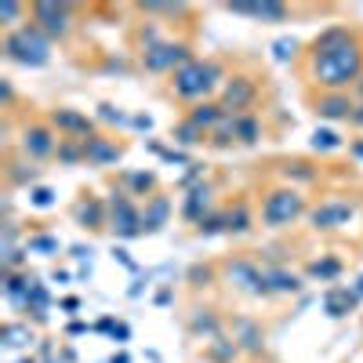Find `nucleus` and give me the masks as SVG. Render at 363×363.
<instances>
[{
    "mask_svg": "<svg viewBox=\"0 0 363 363\" xmlns=\"http://www.w3.org/2000/svg\"><path fill=\"white\" fill-rule=\"evenodd\" d=\"M225 277H229V284L244 287L251 294H265V272L258 265H251V262H233Z\"/></svg>",
    "mask_w": 363,
    "mask_h": 363,
    "instance_id": "nucleus-10",
    "label": "nucleus"
},
{
    "mask_svg": "<svg viewBox=\"0 0 363 363\" xmlns=\"http://www.w3.org/2000/svg\"><path fill=\"white\" fill-rule=\"evenodd\" d=\"M225 128L233 131V138L247 142V145H251V142H258V135H262V131H258V120H255V116H247V113H233V120L225 116Z\"/></svg>",
    "mask_w": 363,
    "mask_h": 363,
    "instance_id": "nucleus-19",
    "label": "nucleus"
},
{
    "mask_svg": "<svg viewBox=\"0 0 363 363\" xmlns=\"http://www.w3.org/2000/svg\"><path fill=\"white\" fill-rule=\"evenodd\" d=\"M352 124H356V128H363V106H356V109H352Z\"/></svg>",
    "mask_w": 363,
    "mask_h": 363,
    "instance_id": "nucleus-41",
    "label": "nucleus"
},
{
    "mask_svg": "<svg viewBox=\"0 0 363 363\" xmlns=\"http://www.w3.org/2000/svg\"><path fill=\"white\" fill-rule=\"evenodd\" d=\"M301 291V280L287 269H265V294H294Z\"/></svg>",
    "mask_w": 363,
    "mask_h": 363,
    "instance_id": "nucleus-15",
    "label": "nucleus"
},
{
    "mask_svg": "<svg viewBox=\"0 0 363 363\" xmlns=\"http://www.w3.org/2000/svg\"><path fill=\"white\" fill-rule=\"evenodd\" d=\"M4 345H8V349L33 345V330H29L26 323H8V327H4Z\"/></svg>",
    "mask_w": 363,
    "mask_h": 363,
    "instance_id": "nucleus-22",
    "label": "nucleus"
},
{
    "mask_svg": "<svg viewBox=\"0 0 363 363\" xmlns=\"http://www.w3.org/2000/svg\"><path fill=\"white\" fill-rule=\"evenodd\" d=\"M109 229L116 236H124V240H135L142 236V215H138V207L128 200V196H113V215H109Z\"/></svg>",
    "mask_w": 363,
    "mask_h": 363,
    "instance_id": "nucleus-6",
    "label": "nucleus"
},
{
    "mask_svg": "<svg viewBox=\"0 0 363 363\" xmlns=\"http://www.w3.org/2000/svg\"><path fill=\"white\" fill-rule=\"evenodd\" d=\"M313 277H320V280H335L338 277V272H342V265L335 262V258H323V262H313Z\"/></svg>",
    "mask_w": 363,
    "mask_h": 363,
    "instance_id": "nucleus-29",
    "label": "nucleus"
},
{
    "mask_svg": "<svg viewBox=\"0 0 363 363\" xmlns=\"http://www.w3.org/2000/svg\"><path fill=\"white\" fill-rule=\"evenodd\" d=\"M84 153H87L91 164H116L120 157H124V153H120V145L109 142V138H87Z\"/></svg>",
    "mask_w": 363,
    "mask_h": 363,
    "instance_id": "nucleus-16",
    "label": "nucleus"
},
{
    "mask_svg": "<svg viewBox=\"0 0 363 363\" xmlns=\"http://www.w3.org/2000/svg\"><path fill=\"white\" fill-rule=\"evenodd\" d=\"M131 124H135L138 131H149V128H153V120H149V116H131Z\"/></svg>",
    "mask_w": 363,
    "mask_h": 363,
    "instance_id": "nucleus-37",
    "label": "nucleus"
},
{
    "mask_svg": "<svg viewBox=\"0 0 363 363\" xmlns=\"http://www.w3.org/2000/svg\"><path fill=\"white\" fill-rule=\"evenodd\" d=\"M251 99H255V84L244 80V77H236V80L225 87V102H222V109H225V113H229V109H244Z\"/></svg>",
    "mask_w": 363,
    "mask_h": 363,
    "instance_id": "nucleus-17",
    "label": "nucleus"
},
{
    "mask_svg": "<svg viewBox=\"0 0 363 363\" xmlns=\"http://www.w3.org/2000/svg\"><path fill=\"white\" fill-rule=\"evenodd\" d=\"M301 211H306V200H301L298 189H272L262 203V222L269 229H284L301 215Z\"/></svg>",
    "mask_w": 363,
    "mask_h": 363,
    "instance_id": "nucleus-4",
    "label": "nucleus"
},
{
    "mask_svg": "<svg viewBox=\"0 0 363 363\" xmlns=\"http://www.w3.org/2000/svg\"><path fill=\"white\" fill-rule=\"evenodd\" d=\"M22 149H26V157H33V160L51 157V153H55V135H51V128L29 124V128L22 131Z\"/></svg>",
    "mask_w": 363,
    "mask_h": 363,
    "instance_id": "nucleus-9",
    "label": "nucleus"
},
{
    "mask_svg": "<svg viewBox=\"0 0 363 363\" xmlns=\"http://www.w3.org/2000/svg\"><path fill=\"white\" fill-rule=\"evenodd\" d=\"M109 363H131V356H128V352H120V356H113Z\"/></svg>",
    "mask_w": 363,
    "mask_h": 363,
    "instance_id": "nucleus-42",
    "label": "nucleus"
},
{
    "mask_svg": "<svg viewBox=\"0 0 363 363\" xmlns=\"http://www.w3.org/2000/svg\"><path fill=\"white\" fill-rule=\"evenodd\" d=\"M193 327H196V330H207V335H215V320H211V316H196Z\"/></svg>",
    "mask_w": 363,
    "mask_h": 363,
    "instance_id": "nucleus-36",
    "label": "nucleus"
},
{
    "mask_svg": "<svg viewBox=\"0 0 363 363\" xmlns=\"http://www.w3.org/2000/svg\"><path fill=\"white\" fill-rule=\"evenodd\" d=\"M294 51H298V44H294L291 37L272 40V58H277V62H291V58H294Z\"/></svg>",
    "mask_w": 363,
    "mask_h": 363,
    "instance_id": "nucleus-28",
    "label": "nucleus"
},
{
    "mask_svg": "<svg viewBox=\"0 0 363 363\" xmlns=\"http://www.w3.org/2000/svg\"><path fill=\"white\" fill-rule=\"evenodd\" d=\"M48 363H55V359H48Z\"/></svg>",
    "mask_w": 363,
    "mask_h": 363,
    "instance_id": "nucleus-47",
    "label": "nucleus"
},
{
    "mask_svg": "<svg viewBox=\"0 0 363 363\" xmlns=\"http://www.w3.org/2000/svg\"><path fill=\"white\" fill-rule=\"evenodd\" d=\"M359 95H363V77H359Z\"/></svg>",
    "mask_w": 363,
    "mask_h": 363,
    "instance_id": "nucleus-45",
    "label": "nucleus"
},
{
    "mask_svg": "<svg viewBox=\"0 0 363 363\" xmlns=\"http://www.w3.org/2000/svg\"><path fill=\"white\" fill-rule=\"evenodd\" d=\"M225 116H229V113H225L222 106H215V102H203V106H196V109H193V116H189V120H193L196 128H215V124H222Z\"/></svg>",
    "mask_w": 363,
    "mask_h": 363,
    "instance_id": "nucleus-20",
    "label": "nucleus"
},
{
    "mask_svg": "<svg viewBox=\"0 0 363 363\" xmlns=\"http://www.w3.org/2000/svg\"><path fill=\"white\" fill-rule=\"evenodd\" d=\"M128 182H131V189H135V193H149V189H153V186H157V178H153V174H149V171H138V174H128Z\"/></svg>",
    "mask_w": 363,
    "mask_h": 363,
    "instance_id": "nucleus-31",
    "label": "nucleus"
},
{
    "mask_svg": "<svg viewBox=\"0 0 363 363\" xmlns=\"http://www.w3.org/2000/svg\"><path fill=\"white\" fill-rule=\"evenodd\" d=\"M18 363H33V359H18Z\"/></svg>",
    "mask_w": 363,
    "mask_h": 363,
    "instance_id": "nucleus-46",
    "label": "nucleus"
},
{
    "mask_svg": "<svg viewBox=\"0 0 363 363\" xmlns=\"http://www.w3.org/2000/svg\"><path fill=\"white\" fill-rule=\"evenodd\" d=\"M225 222H229V233H247V229H251V215H247V207H244V203L233 207L229 215H225Z\"/></svg>",
    "mask_w": 363,
    "mask_h": 363,
    "instance_id": "nucleus-26",
    "label": "nucleus"
},
{
    "mask_svg": "<svg viewBox=\"0 0 363 363\" xmlns=\"http://www.w3.org/2000/svg\"><path fill=\"white\" fill-rule=\"evenodd\" d=\"M342 135L338 131H330V128H316L313 131V149L316 153H335V149H342Z\"/></svg>",
    "mask_w": 363,
    "mask_h": 363,
    "instance_id": "nucleus-23",
    "label": "nucleus"
},
{
    "mask_svg": "<svg viewBox=\"0 0 363 363\" xmlns=\"http://www.w3.org/2000/svg\"><path fill=\"white\" fill-rule=\"evenodd\" d=\"M186 62H193L189 58V44H153L142 51V66L149 73H167V69H182Z\"/></svg>",
    "mask_w": 363,
    "mask_h": 363,
    "instance_id": "nucleus-5",
    "label": "nucleus"
},
{
    "mask_svg": "<svg viewBox=\"0 0 363 363\" xmlns=\"http://www.w3.org/2000/svg\"><path fill=\"white\" fill-rule=\"evenodd\" d=\"M77 218H80L84 225L95 229V225L102 222V203H99V200H87V203H80V207H77Z\"/></svg>",
    "mask_w": 363,
    "mask_h": 363,
    "instance_id": "nucleus-25",
    "label": "nucleus"
},
{
    "mask_svg": "<svg viewBox=\"0 0 363 363\" xmlns=\"http://www.w3.org/2000/svg\"><path fill=\"white\" fill-rule=\"evenodd\" d=\"M99 116H102V120H109V124H131V116H128V113H120V109H113L109 102H102V106H99Z\"/></svg>",
    "mask_w": 363,
    "mask_h": 363,
    "instance_id": "nucleus-33",
    "label": "nucleus"
},
{
    "mask_svg": "<svg viewBox=\"0 0 363 363\" xmlns=\"http://www.w3.org/2000/svg\"><path fill=\"white\" fill-rule=\"evenodd\" d=\"M218 80H222V66L218 62H186L182 69H174V80H171V87H174V95L178 99H203V95H211V91L218 87Z\"/></svg>",
    "mask_w": 363,
    "mask_h": 363,
    "instance_id": "nucleus-3",
    "label": "nucleus"
},
{
    "mask_svg": "<svg viewBox=\"0 0 363 363\" xmlns=\"http://www.w3.org/2000/svg\"><path fill=\"white\" fill-rule=\"evenodd\" d=\"M363 77V51L349 29H327L313 48V80L327 91H345Z\"/></svg>",
    "mask_w": 363,
    "mask_h": 363,
    "instance_id": "nucleus-1",
    "label": "nucleus"
},
{
    "mask_svg": "<svg viewBox=\"0 0 363 363\" xmlns=\"http://www.w3.org/2000/svg\"><path fill=\"white\" fill-rule=\"evenodd\" d=\"M174 138H178L182 145H196V142H203V128H196L193 120H186V124L174 128Z\"/></svg>",
    "mask_w": 363,
    "mask_h": 363,
    "instance_id": "nucleus-27",
    "label": "nucleus"
},
{
    "mask_svg": "<svg viewBox=\"0 0 363 363\" xmlns=\"http://www.w3.org/2000/svg\"><path fill=\"white\" fill-rule=\"evenodd\" d=\"M51 124L58 131H66V135H77V142H87V135H91V120L77 109H55Z\"/></svg>",
    "mask_w": 363,
    "mask_h": 363,
    "instance_id": "nucleus-12",
    "label": "nucleus"
},
{
    "mask_svg": "<svg viewBox=\"0 0 363 363\" xmlns=\"http://www.w3.org/2000/svg\"><path fill=\"white\" fill-rule=\"evenodd\" d=\"M229 11L251 15V18H258V22H284V18H287V8L277 4V0H262V4H244V0H236V4H229Z\"/></svg>",
    "mask_w": 363,
    "mask_h": 363,
    "instance_id": "nucleus-11",
    "label": "nucleus"
},
{
    "mask_svg": "<svg viewBox=\"0 0 363 363\" xmlns=\"http://www.w3.org/2000/svg\"><path fill=\"white\" fill-rule=\"evenodd\" d=\"M113 255H116V258H120V262H124V265H128V269H135V262H131V258H128V251H124V247H120V251H113Z\"/></svg>",
    "mask_w": 363,
    "mask_h": 363,
    "instance_id": "nucleus-40",
    "label": "nucleus"
},
{
    "mask_svg": "<svg viewBox=\"0 0 363 363\" xmlns=\"http://www.w3.org/2000/svg\"><path fill=\"white\" fill-rule=\"evenodd\" d=\"M128 335H131V330H128V323H116V327H113V338H120V342H128Z\"/></svg>",
    "mask_w": 363,
    "mask_h": 363,
    "instance_id": "nucleus-39",
    "label": "nucleus"
},
{
    "mask_svg": "<svg viewBox=\"0 0 363 363\" xmlns=\"http://www.w3.org/2000/svg\"><path fill=\"white\" fill-rule=\"evenodd\" d=\"M26 251L29 255H58V236H48V233H37L26 240Z\"/></svg>",
    "mask_w": 363,
    "mask_h": 363,
    "instance_id": "nucleus-24",
    "label": "nucleus"
},
{
    "mask_svg": "<svg viewBox=\"0 0 363 363\" xmlns=\"http://www.w3.org/2000/svg\"><path fill=\"white\" fill-rule=\"evenodd\" d=\"M29 203H33V207H51L55 203V189L51 186H33V189H29Z\"/></svg>",
    "mask_w": 363,
    "mask_h": 363,
    "instance_id": "nucleus-30",
    "label": "nucleus"
},
{
    "mask_svg": "<svg viewBox=\"0 0 363 363\" xmlns=\"http://www.w3.org/2000/svg\"><path fill=\"white\" fill-rule=\"evenodd\" d=\"M207 203H211V189H207V186H196V189L186 196V218H189V222H203Z\"/></svg>",
    "mask_w": 363,
    "mask_h": 363,
    "instance_id": "nucleus-21",
    "label": "nucleus"
},
{
    "mask_svg": "<svg viewBox=\"0 0 363 363\" xmlns=\"http://www.w3.org/2000/svg\"><path fill=\"white\" fill-rule=\"evenodd\" d=\"M222 229H229L225 215H211V218L200 222V233H203V236H215V233H222Z\"/></svg>",
    "mask_w": 363,
    "mask_h": 363,
    "instance_id": "nucleus-32",
    "label": "nucleus"
},
{
    "mask_svg": "<svg viewBox=\"0 0 363 363\" xmlns=\"http://www.w3.org/2000/svg\"><path fill=\"white\" fill-rule=\"evenodd\" d=\"M91 255H95L91 247H73V258H77V262H91Z\"/></svg>",
    "mask_w": 363,
    "mask_h": 363,
    "instance_id": "nucleus-38",
    "label": "nucleus"
},
{
    "mask_svg": "<svg viewBox=\"0 0 363 363\" xmlns=\"http://www.w3.org/2000/svg\"><path fill=\"white\" fill-rule=\"evenodd\" d=\"M167 215H171V200H167V196H153V200H149V207H145V215H142V229H145V233L164 229Z\"/></svg>",
    "mask_w": 363,
    "mask_h": 363,
    "instance_id": "nucleus-18",
    "label": "nucleus"
},
{
    "mask_svg": "<svg viewBox=\"0 0 363 363\" xmlns=\"http://www.w3.org/2000/svg\"><path fill=\"white\" fill-rule=\"evenodd\" d=\"M22 15V8L18 4H11V0H4V4H0V18H4V26H15V18Z\"/></svg>",
    "mask_w": 363,
    "mask_h": 363,
    "instance_id": "nucleus-35",
    "label": "nucleus"
},
{
    "mask_svg": "<svg viewBox=\"0 0 363 363\" xmlns=\"http://www.w3.org/2000/svg\"><path fill=\"white\" fill-rule=\"evenodd\" d=\"M33 22L48 37H66L69 33V8L55 4V0H40V4H33Z\"/></svg>",
    "mask_w": 363,
    "mask_h": 363,
    "instance_id": "nucleus-7",
    "label": "nucleus"
},
{
    "mask_svg": "<svg viewBox=\"0 0 363 363\" xmlns=\"http://www.w3.org/2000/svg\"><path fill=\"white\" fill-rule=\"evenodd\" d=\"M352 153H356V157L363 160V142H352Z\"/></svg>",
    "mask_w": 363,
    "mask_h": 363,
    "instance_id": "nucleus-43",
    "label": "nucleus"
},
{
    "mask_svg": "<svg viewBox=\"0 0 363 363\" xmlns=\"http://www.w3.org/2000/svg\"><path fill=\"white\" fill-rule=\"evenodd\" d=\"M356 294H359V298H363V277H359V280H356Z\"/></svg>",
    "mask_w": 363,
    "mask_h": 363,
    "instance_id": "nucleus-44",
    "label": "nucleus"
},
{
    "mask_svg": "<svg viewBox=\"0 0 363 363\" xmlns=\"http://www.w3.org/2000/svg\"><path fill=\"white\" fill-rule=\"evenodd\" d=\"M4 51H8V58L11 62H18V66H48V58H51V40H48V33L40 26H18V29H11L8 33V40H4Z\"/></svg>",
    "mask_w": 363,
    "mask_h": 363,
    "instance_id": "nucleus-2",
    "label": "nucleus"
},
{
    "mask_svg": "<svg viewBox=\"0 0 363 363\" xmlns=\"http://www.w3.org/2000/svg\"><path fill=\"white\" fill-rule=\"evenodd\" d=\"M352 102H349V95L345 91H338V95H323L320 102H316V113L323 116V120H352Z\"/></svg>",
    "mask_w": 363,
    "mask_h": 363,
    "instance_id": "nucleus-13",
    "label": "nucleus"
},
{
    "mask_svg": "<svg viewBox=\"0 0 363 363\" xmlns=\"http://www.w3.org/2000/svg\"><path fill=\"white\" fill-rule=\"evenodd\" d=\"M356 301H359L356 287H352V291H349V287H330V291L323 294V306H327L330 316H345V313H352Z\"/></svg>",
    "mask_w": 363,
    "mask_h": 363,
    "instance_id": "nucleus-14",
    "label": "nucleus"
},
{
    "mask_svg": "<svg viewBox=\"0 0 363 363\" xmlns=\"http://www.w3.org/2000/svg\"><path fill=\"white\" fill-rule=\"evenodd\" d=\"M240 335H244V345H247V349H258V345H262L255 323H240Z\"/></svg>",
    "mask_w": 363,
    "mask_h": 363,
    "instance_id": "nucleus-34",
    "label": "nucleus"
},
{
    "mask_svg": "<svg viewBox=\"0 0 363 363\" xmlns=\"http://www.w3.org/2000/svg\"><path fill=\"white\" fill-rule=\"evenodd\" d=\"M356 218V211H352V203H345V200H327V203H320L313 215H309V222L316 225V229H342V225H349Z\"/></svg>",
    "mask_w": 363,
    "mask_h": 363,
    "instance_id": "nucleus-8",
    "label": "nucleus"
}]
</instances>
